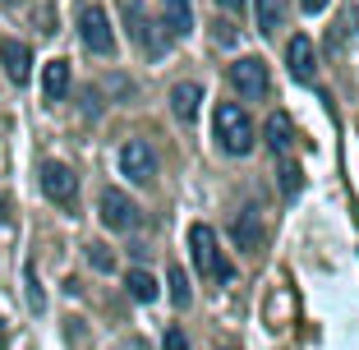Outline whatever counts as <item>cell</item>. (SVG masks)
<instances>
[{
    "label": "cell",
    "mask_w": 359,
    "mask_h": 350,
    "mask_svg": "<svg viewBox=\"0 0 359 350\" xmlns=\"http://www.w3.org/2000/svg\"><path fill=\"white\" fill-rule=\"evenodd\" d=\"M189 254H194V263H198V272H203V281H217V286H226L231 281V263L222 258V249H217V231L212 226H189Z\"/></svg>",
    "instance_id": "7a4b0ae2"
},
{
    "label": "cell",
    "mask_w": 359,
    "mask_h": 350,
    "mask_svg": "<svg viewBox=\"0 0 359 350\" xmlns=\"http://www.w3.org/2000/svg\"><path fill=\"white\" fill-rule=\"evenodd\" d=\"M0 341H5V323H0Z\"/></svg>",
    "instance_id": "484cf974"
},
{
    "label": "cell",
    "mask_w": 359,
    "mask_h": 350,
    "mask_svg": "<svg viewBox=\"0 0 359 350\" xmlns=\"http://www.w3.org/2000/svg\"><path fill=\"white\" fill-rule=\"evenodd\" d=\"M125 350H148V346H143V341H138V337H134V341H129V346H125Z\"/></svg>",
    "instance_id": "d4e9b609"
},
{
    "label": "cell",
    "mask_w": 359,
    "mask_h": 350,
    "mask_svg": "<svg viewBox=\"0 0 359 350\" xmlns=\"http://www.w3.org/2000/svg\"><path fill=\"white\" fill-rule=\"evenodd\" d=\"M10 222V198H5V194H0V226Z\"/></svg>",
    "instance_id": "603a6c76"
},
{
    "label": "cell",
    "mask_w": 359,
    "mask_h": 350,
    "mask_svg": "<svg viewBox=\"0 0 359 350\" xmlns=\"http://www.w3.org/2000/svg\"><path fill=\"white\" fill-rule=\"evenodd\" d=\"M217 5H222V10H231V14H235V10H244V0H217Z\"/></svg>",
    "instance_id": "cb8c5ba5"
},
{
    "label": "cell",
    "mask_w": 359,
    "mask_h": 350,
    "mask_svg": "<svg viewBox=\"0 0 359 350\" xmlns=\"http://www.w3.org/2000/svg\"><path fill=\"white\" fill-rule=\"evenodd\" d=\"M267 143H272V152H290V143H295V125H290L285 111H272V116H267Z\"/></svg>",
    "instance_id": "9a60e30c"
},
{
    "label": "cell",
    "mask_w": 359,
    "mask_h": 350,
    "mask_svg": "<svg viewBox=\"0 0 359 350\" xmlns=\"http://www.w3.org/2000/svg\"><path fill=\"white\" fill-rule=\"evenodd\" d=\"M212 129H217V143L231 157H244V152L254 148V120L244 116L235 102H222V107L212 111Z\"/></svg>",
    "instance_id": "6da1fadb"
},
{
    "label": "cell",
    "mask_w": 359,
    "mask_h": 350,
    "mask_svg": "<svg viewBox=\"0 0 359 350\" xmlns=\"http://www.w3.org/2000/svg\"><path fill=\"white\" fill-rule=\"evenodd\" d=\"M161 350H189V337H184L180 328H170V332H166V341H161Z\"/></svg>",
    "instance_id": "44dd1931"
},
{
    "label": "cell",
    "mask_w": 359,
    "mask_h": 350,
    "mask_svg": "<svg viewBox=\"0 0 359 350\" xmlns=\"http://www.w3.org/2000/svg\"><path fill=\"white\" fill-rule=\"evenodd\" d=\"M97 208H102V222L111 226V231H134L138 226V208L120 189H102V203H97Z\"/></svg>",
    "instance_id": "ba28073f"
},
{
    "label": "cell",
    "mask_w": 359,
    "mask_h": 350,
    "mask_svg": "<svg viewBox=\"0 0 359 350\" xmlns=\"http://www.w3.org/2000/svg\"><path fill=\"white\" fill-rule=\"evenodd\" d=\"M203 107V88L198 83H175L170 88V111H175L180 120H194Z\"/></svg>",
    "instance_id": "4fadbf2b"
},
{
    "label": "cell",
    "mask_w": 359,
    "mask_h": 350,
    "mask_svg": "<svg viewBox=\"0 0 359 350\" xmlns=\"http://www.w3.org/2000/svg\"><path fill=\"white\" fill-rule=\"evenodd\" d=\"M125 23H129V37H134V42L143 46V51H148V55H161V51H166V46H170L166 28H161L157 19H148L138 0H125Z\"/></svg>",
    "instance_id": "3957f363"
},
{
    "label": "cell",
    "mask_w": 359,
    "mask_h": 350,
    "mask_svg": "<svg viewBox=\"0 0 359 350\" xmlns=\"http://www.w3.org/2000/svg\"><path fill=\"white\" fill-rule=\"evenodd\" d=\"M0 65H5V74H10L19 88L32 79V51L23 42H14V37H5V42H0Z\"/></svg>",
    "instance_id": "9c48e42d"
},
{
    "label": "cell",
    "mask_w": 359,
    "mask_h": 350,
    "mask_svg": "<svg viewBox=\"0 0 359 350\" xmlns=\"http://www.w3.org/2000/svg\"><path fill=\"white\" fill-rule=\"evenodd\" d=\"M5 5H14V0H5Z\"/></svg>",
    "instance_id": "4316f807"
},
{
    "label": "cell",
    "mask_w": 359,
    "mask_h": 350,
    "mask_svg": "<svg viewBox=\"0 0 359 350\" xmlns=\"http://www.w3.org/2000/svg\"><path fill=\"white\" fill-rule=\"evenodd\" d=\"M285 60H290V74H295L299 83H309V79H313V42H309V37H290Z\"/></svg>",
    "instance_id": "7c38bea8"
},
{
    "label": "cell",
    "mask_w": 359,
    "mask_h": 350,
    "mask_svg": "<svg viewBox=\"0 0 359 350\" xmlns=\"http://www.w3.org/2000/svg\"><path fill=\"white\" fill-rule=\"evenodd\" d=\"M88 263H93L97 272H111V267H116V258H111V249H106V244H88Z\"/></svg>",
    "instance_id": "ffe728a7"
},
{
    "label": "cell",
    "mask_w": 359,
    "mask_h": 350,
    "mask_svg": "<svg viewBox=\"0 0 359 350\" xmlns=\"http://www.w3.org/2000/svg\"><path fill=\"white\" fill-rule=\"evenodd\" d=\"M231 83H235V93H240L244 102H263L267 88H272V79H267V65L258 60V55H244V60L231 65Z\"/></svg>",
    "instance_id": "5b68a950"
},
{
    "label": "cell",
    "mask_w": 359,
    "mask_h": 350,
    "mask_svg": "<svg viewBox=\"0 0 359 350\" xmlns=\"http://www.w3.org/2000/svg\"><path fill=\"white\" fill-rule=\"evenodd\" d=\"M299 184H304V170H299L295 161H285V166H281V189L290 194V198H295V194H299Z\"/></svg>",
    "instance_id": "d6986e66"
},
{
    "label": "cell",
    "mask_w": 359,
    "mask_h": 350,
    "mask_svg": "<svg viewBox=\"0 0 359 350\" xmlns=\"http://www.w3.org/2000/svg\"><path fill=\"white\" fill-rule=\"evenodd\" d=\"M231 240H235V249H244V254H258V249H263V222H258L254 208L231 222Z\"/></svg>",
    "instance_id": "30bf717a"
},
{
    "label": "cell",
    "mask_w": 359,
    "mask_h": 350,
    "mask_svg": "<svg viewBox=\"0 0 359 350\" xmlns=\"http://www.w3.org/2000/svg\"><path fill=\"white\" fill-rule=\"evenodd\" d=\"M120 170H125L134 184H148L157 175V152L143 143V138H129L125 148H120Z\"/></svg>",
    "instance_id": "52a82bcc"
},
{
    "label": "cell",
    "mask_w": 359,
    "mask_h": 350,
    "mask_svg": "<svg viewBox=\"0 0 359 350\" xmlns=\"http://www.w3.org/2000/svg\"><path fill=\"white\" fill-rule=\"evenodd\" d=\"M79 37L93 55H111L116 51V32H111V19H106L102 5H83L79 10Z\"/></svg>",
    "instance_id": "277c9868"
},
{
    "label": "cell",
    "mask_w": 359,
    "mask_h": 350,
    "mask_svg": "<svg viewBox=\"0 0 359 350\" xmlns=\"http://www.w3.org/2000/svg\"><path fill=\"white\" fill-rule=\"evenodd\" d=\"M125 286H129V295H134L138 304H152V299H157V276L143 272V267H134V272L125 276Z\"/></svg>",
    "instance_id": "e0dca14e"
},
{
    "label": "cell",
    "mask_w": 359,
    "mask_h": 350,
    "mask_svg": "<svg viewBox=\"0 0 359 350\" xmlns=\"http://www.w3.org/2000/svg\"><path fill=\"white\" fill-rule=\"evenodd\" d=\"M42 93H46V102H60L69 93V60H51L42 69Z\"/></svg>",
    "instance_id": "5bb4252c"
},
{
    "label": "cell",
    "mask_w": 359,
    "mask_h": 350,
    "mask_svg": "<svg viewBox=\"0 0 359 350\" xmlns=\"http://www.w3.org/2000/svg\"><path fill=\"white\" fill-rule=\"evenodd\" d=\"M285 23V0H258V32L276 37V28Z\"/></svg>",
    "instance_id": "2e32d148"
},
{
    "label": "cell",
    "mask_w": 359,
    "mask_h": 350,
    "mask_svg": "<svg viewBox=\"0 0 359 350\" xmlns=\"http://www.w3.org/2000/svg\"><path fill=\"white\" fill-rule=\"evenodd\" d=\"M161 28H166L170 42H175V37H189V32H194L189 0H161Z\"/></svg>",
    "instance_id": "8fae6325"
},
{
    "label": "cell",
    "mask_w": 359,
    "mask_h": 350,
    "mask_svg": "<svg viewBox=\"0 0 359 350\" xmlns=\"http://www.w3.org/2000/svg\"><path fill=\"white\" fill-rule=\"evenodd\" d=\"M42 194L51 203H60V208H74V198H79V175L65 161H46L42 166Z\"/></svg>",
    "instance_id": "8992f818"
},
{
    "label": "cell",
    "mask_w": 359,
    "mask_h": 350,
    "mask_svg": "<svg viewBox=\"0 0 359 350\" xmlns=\"http://www.w3.org/2000/svg\"><path fill=\"white\" fill-rule=\"evenodd\" d=\"M170 299H175L180 309H189L194 290H189V276H184V267H170Z\"/></svg>",
    "instance_id": "ac0fdd59"
},
{
    "label": "cell",
    "mask_w": 359,
    "mask_h": 350,
    "mask_svg": "<svg viewBox=\"0 0 359 350\" xmlns=\"http://www.w3.org/2000/svg\"><path fill=\"white\" fill-rule=\"evenodd\" d=\"M299 5H304V14H323L327 10V0H299Z\"/></svg>",
    "instance_id": "7402d4cb"
}]
</instances>
